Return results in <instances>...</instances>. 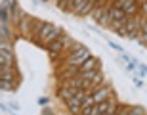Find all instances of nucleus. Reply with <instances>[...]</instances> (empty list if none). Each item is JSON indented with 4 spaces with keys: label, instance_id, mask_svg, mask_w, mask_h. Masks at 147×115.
<instances>
[{
    "label": "nucleus",
    "instance_id": "6e6552de",
    "mask_svg": "<svg viewBox=\"0 0 147 115\" xmlns=\"http://www.w3.org/2000/svg\"><path fill=\"white\" fill-rule=\"evenodd\" d=\"M2 60H0V65H16V60H13V54H11L10 46L6 42H2Z\"/></svg>",
    "mask_w": 147,
    "mask_h": 115
},
{
    "label": "nucleus",
    "instance_id": "aec40b11",
    "mask_svg": "<svg viewBox=\"0 0 147 115\" xmlns=\"http://www.w3.org/2000/svg\"><path fill=\"white\" fill-rule=\"evenodd\" d=\"M71 2H73V14H76V12L80 10V8L86 4L88 0H71Z\"/></svg>",
    "mask_w": 147,
    "mask_h": 115
},
{
    "label": "nucleus",
    "instance_id": "f3484780",
    "mask_svg": "<svg viewBox=\"0 0 147 115\" xmlns=\"http://www.w3.org/2000/svg\"><path fill=\"white\" fill-rule=\"evenodd\" d=\"M80 48H84V44H82V42H75V40H73V42L65 48V52H67V56H71V54H75L76 50H80Z\"/></svg>",
    "mask_w": 147,
    "mask_h": 115
},
{
    "label": "nucleus",
    "instance_id": "412c9836",
    "mask_svg": "<svg viewBox=\"0 0 147 115\" xmlns=\"http://www.w3.org/2000/svg\"><path fill=\"white\" fill-rule=\"evenodd\" d=\"M98 71H99V69H96V71H84V73H80V77L88 82V81H92L94 77H96V73H98Z\"/></svg>",
    "mask_w": 147,
    "mask_h": 115
},
{
    "label": "nucleus",
    "instance_id": "4468645a",
    "mask_svg": "<svg viewBox=\"0 0 147 115\" xmlns=\"http://www.w3.org/2000/svg\"><path fill=\"white\" fill-rule=\"evenodd\" d=\"M99 25H101V27H105V29H111V25H113V17H111V14L107 10H105V14H103V17H101Z\"/></svg>",
    "mask_w": 147,
    "mask_h": 115
},
{
    "label": "nucleus",
    "instance_id": "423d86ee",
    "mask_svg": "<svg viewBox=\"0 0 147 115\" xmlns=\"http://www.w3.org/2000/svg\"><path fill=\"white\" fill-rule=\"evenodd\" d=\"M17 65H0V81H16Z\"/></svg>",
    "mask_w": 147,
    "mask_h": 115
},
{
    "label": "nucleus",
    "instance_id": "2eb2a0df",
    "mask_svg": "<svg viewBox=\"0 0 147 115\" xmlns=\"http://www.w3.org/2000/svg\"><path fill=\"white\" fill-rule=\"evenodd\" d=\"M103 14H105V8H98V6H96V8H94L92 10V14H90V17H92L94 21H101V17H103Z\"/></svg>",
    "mask_w": 147,
    "mask_h": 115
},
{
    "label": "nucleus",
    "instance_id": "a211bd4d",
    "mask_svg": "<svg viewBox=\"0 0 147 115\" xmlns=\"http://www.w3.org/2000/svg\"><path fill=\"white\" fill-rule=\"evenodd\" d=\"M138 6H140V16L147 19V0H138Z\"/></svg>",
    "mask_w": 147,
    "mask_h": 115
},
{
    "label": "nucleus",
    "instance_id": "0eeeda50",
    "mask_svg": "<svg viewBox=\"0 0 147 115\" xmlns=\"http://www.w3.org/2000/svg\"><path fill=\"white\" fill-rule=\"evenodd\" d=\"M23 17H25V12L19 8V4H17V2H13V4H11V19H10L11 27H16V29H17Z\"/></svg>",
    "mask_w": 147,
    "mask_h": 115
},
{
    "label": "nucleus",
    "instance_id": "4be33fe9",
    "mask_svg": "<svg viewBox=\"0 0 147 115\" xmlns=\"http://www.w3.org/2000/svg\"><path fill=\"white\" fill-rule=\"evenodd\" d=\"M107 2H109V0H96V6H98V8H105Z\"/></svg>",
    "mask_w": 147,
    "mask_h": 115
},
{
    "label": "nucleus",
    "instance_id": "dca6fc26",
    "mask_svg": "<svg viewBox=\"0 0 147 115\" xmlns=\"http://www.w3.org/2000/svg\"><path fill=\"white\" fill-rule=\"evenodd\" d=\"M0 86H2L4 92H11V90H16L17 81H0Z\"/></svg>",
    "mask_w": 147,
    "mask_h": 115
},
{
    "label": "nucleus",
    "instance_id": "1a4fd4ad",
    "mask_svg": "<svg viewBox=\"0 0 147 115\" xmlns=\"http://www.w3.org/2000/svg\"><path fill=\"white\" fill-rule=\"evenodd\" d=\"M44 23H46L44 19H36V17H34L33 29H31V37H29V40H31V42H34V44L38 42V38H40V31H42Z\"/></svg>",
    "mask_w": 147,
    "mask_h": 115
},
{
    "label": "nucleus",
    "instance_id": "ddd939ff",
    "mask_svg": "<svg viewBox=\"0 0 147 115\" xmlns=\"http://www.w3.org/2000/svg\"><path fill=\"white\" fill-rule=\"evenodd\" d=\"M94 8H96V0H88L86 4H84V6L80 8V10L76 12V16H90Z\"/></svg>",
    "mask_w": 147,
    "mask_h": 115
},
{
    "label": "nucleus",
    "instance_id": "39448f33",
    "mask_svg": "<svg viewBox=\"0 0 147 115\" xmlns=\"http://www.w3.org/2000/svg\"><path fill=\"white\" fill-rule=\"evenodd\" d=\"M33 21H34V17L33 16H29V14H25V17L21 19V23H19V27H17V31H19V35H21L23 38H27L31 37V29H33Z\"/></svg>",
    "mask_w": 147,
    "mask_h": 115
},
{
    "label": "nucleus",
    "instance_id": "5701e85b",
    "mask_svg": "<svg viewBox=\"0 0 147 115\" xmlns=\"http://www.w3.org/2000/svg\"><path fill=\"white\" fill-rule=\"evenodd\" d=\"M109 115H119V113H109Z\"/></svg>",
    "mask_w": 147,
    "mask_h": 115
},
{
    "label": "nucleus",
    "instance_id": "7ed1b4c3",
    "mask_svg": "<svg viewBox=\"0 0 147 115\" xmlns=\"http://www.w3.org/2000/svg\"><path fill=\"white\" fill-rule=\"evenodd\" d=\"M92 58V54H90V50L84 46V48H80V50H76L75 54H71V56H67L65 58V63L67 65H75V67H80L82 63L86 60H90Z\"/></svg>",
    "mask_w": 147,
    "mask_h": 115
},
{
    "label": "nucleus",
    "instance_id": "f257e3e1",
    "mask_svg": "<svg viewBox=\"0 0 147 115\" xmlns=\"http://www.w3.org/2000/svg\"><path fill=\"white\" fill-rule=\"evenodd\" d=\"M71 42H73V40H71V37L63 33L59 38H57V40L50 42L48 46H46V50H48V54L52 56V58H55V56H59L61 52H65V48H67V46H69Z\"/></svg>",
    "mask_w": 147,
    "mask_h": 115
},
{
    "label": "nucleus",
    "instance_id": "9b49d317",
    "mask_svg": "<svg viewBox=\"0 0 147 115\" xmlns=\"http://www.w3.org/2000/svg\"><path fill=\"white\" fill-rule=\"evenodd\" d=\"M99 65H101V61H99V58H90V60H86L84 63H82L78 69H80V73L84 71H96V69H99Z\"/></svg>",
    "mask_w": 147,
    "mask_h": 115
},
{
    "label": "nucleus",
    "instance_id": "f03ea898",
    "mask_svg": "<svg viewBox=\"0 0 147 115\" xmlns=\"http://www.w3.org/2000/svg\"><path fill=\"white\" fill-rule=\"evenodd\" d=\"M88 96V92L86 90H78V92L73 96L69 102H65V108L69 110V113L71 115H80V111H82V102H84V98Z\"/></svg>",
    "mask_w": 147,
    "mask_h": 115
},
{
    "label": "nucleus",
    "instance_id": "f8f14e48",
    "mask_svg": "<svg viewBox=\"0 0 147 115\" xmlns=\"http://www.w3.org/2000/svg\"><path fill=\"white\" fill-rule=\"evenodd\" d=\"M111 17H113V21H126L128 17H126V12L120 10V8H111L109 10Z\"/></svg>",
    "mask_w": 147,
    "mask_h": 115
},
{
    "label": "nucleus",
    "instance_id": "20e7f679",
    "mask_svg": "<svg viewBox=\"0 0 147 115\" xmlns=\"http://www.w3.org/2000/svg\"><path fill=\"white\" fill-rule=\"evenodd\" d=\"M113 94H115V92H113V88H111L109 84L105 82V84H101V86H99L98 90L92 94V98H94V102H96V104H99V102H105V100H109Z\"/></svg>",
    "mask_w": 147,
    "mask_h": 115
},
{
    "label": "nucleus",
    "instance_id": "9d476101",
    "mask_svg": "<svg viewBox=\"0 0 147 115\" xmlns=\"http://www.w3.org/2000/svg\"><path fill=\"white\" fill-rule=\"evenodd\" d=\"M61 35H63V27H59V25H55V27H54V29H52V31L48 33V37H46V38L42 40V42H40V46H44V48H46V46H48L50 42H54V40H57V38H59Z\"/></svg>",
    "mask_w": 147,
    "mask_h": 115
},
{
    "label": "nucleus",
    "instance_id": "6ab92c4d",
    "mask_svg": "<svg viewBox=\"0 0 147 115\" xmlns=\"http://www.w3.org/2000/svg\"><path fill=\"white\" fill-rule=\"evenodd\" d=\"M130 115H147L142 105H130Z\"/></svg>",
    "mask_w": 147,
    "mask_h": 115
}]
</instances>
